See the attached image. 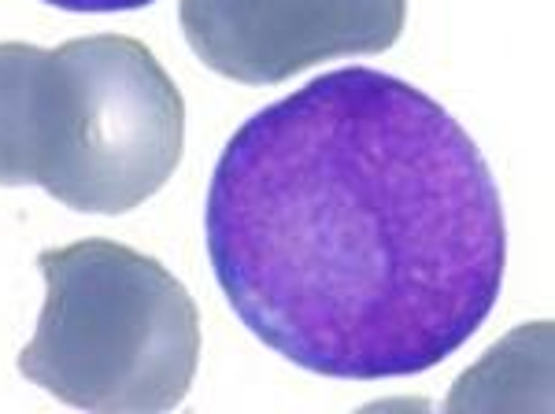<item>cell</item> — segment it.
<instances>
[{
	"label": "cell",
	"instance_id": "obj_1",
	"mask_svg": "<svg viewBox=\"0 0 555 414\" xmlns=\"http://www.w3.org/2000/svg\"><path fill=\"white\" fill-rule=\"evenodd\" d=\"M204 237L241 326L337 381L444 363L486 326L507 267L481 148L449 107L374 67L319 75L241 122Z\"/></svg>",
	"mask_w": 555,
	"mask_h": 414
},
{
	"label": "cell",
	"instance_id": "obj_2",
	"mask_svg": "<svg viewBox=\"0 0 555 414\" xmlns=\"http://www.w3.org/2000/svg\"><path fill=\"white\" fill-rule=\"evenodd\" d=\"M182 152L185 101L149 44L122 34L60 49L0 41V185L127 215L167 185Z\"/></svg>",
	"mask_w": 555,
	"mask_h": 414
},
{
	"label": "cell",
	"instance_id": "obj_3",
	"mask_svg": "<svg viewBox=\"0 0 555 414\" xmlns=\"http://www.w3.org/2000/svg\"><path fill=\"white\" fill-rule=\"evenodd\" d=\"M44 308L20 374L60 403L159 414L185 400L201 363V311L159 259L115 241L44 248Z\"/></svg>",
	"mask_w": 555,
	"mask_h": 414
},
{
	"label": "cell",
	"instance_id": "obj_4",
	"mask_svg": "<svg viewBox=\"0 0 555 414\" xmlns=\"http://www.w3.org/2000/svg\"><path fill=\"white\" fill-rule=\"evenodd\" d=\"M178 20L215 75L278 86L322 60L392 49L408 0H178Z\"/></svg>",
	"mask_w": 555,
	"mask_h": 414
},
{
	"label": "cell",
	"instance_id": "obj_5",
	"mask_svg": "<svg viewBox=\"0 0 555 414\" xmlns=\"http://www.w3.org/2000/svg\"><path fill=\"white\" fill-rule=\"evenodd\" d=\"M49 8H64V12H138L156 0H41Z\"/></svg>",
	"mask_w": 555,
	"mask_h": 414
}]
</instances>
